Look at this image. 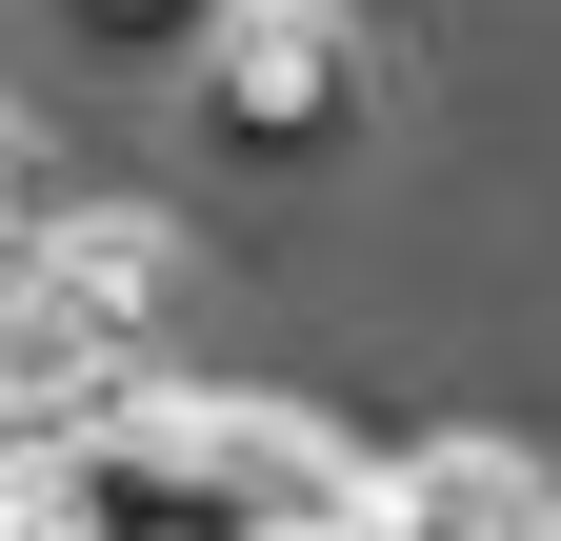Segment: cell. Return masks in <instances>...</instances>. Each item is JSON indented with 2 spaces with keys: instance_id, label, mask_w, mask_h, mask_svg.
Wrapping results in <instances>:
<instances>
[{
  "instance_id": "6da1fadb",
  "label": "cell",
  "mask_w": 561,
  "mask_h": 541,
  "mask_svg": "<svg viewBox=\"0 0 561 541\" xmlns=\"http://www.w3.org/2000/svg\"><path fill=\"white\" fill-rule=\"evenodd\" d=\"M401 101V41L362 21V0H221V21L181 41V141L241 161V181H321L362 161Z\"/></svg>"
},
{
  "instance_id": "7a4b0ae2",
  "label": "cell",
  "mask_w": 561,
  "mask_h": 541,
  "mask_svg": "<svg viewBox=\"0 0 561 541\" xmlns=\"http://www.w3.org/2000/svg\"><path fill=\"white\" fill-rule=\"evenodd\" d=\"M541 521H561V461L502 441V422H421V441H381V502H362V541H541Z\"/></svg>"
},
{
  "instance_id": "3957f363",
  "label": "cell",
  "mask_w": 561,
  "mask_h": 541,
  "mask_svg": "<svg viewBox=\"0 0 561 541\" xmlns=\"http://www.w3.org/2000/svg\"><path fill=\"white\" fill-rule=\"evenodd\" d=\"M60 200H101V181H81V161H60V141H41V120H21V101H0V261H21V241L60 221Z\"/></svg>"
},
{
  "instance_id": "277c9868",
  "label": "cell",
  "mask_w": 561,
  "mask_h": 541,
  "mask_svg": "<svg viewBox=\"0 0 561 541\" xmlns=\"http://www.w3.org/2000/svg\"><path fill=\"white\" fill-rule=\"evenodd\" d=\"M60 21H81V41H161V60H181L201 21H221V0H60Z\"/></svg>"
},
{
  "instance_id": "5b68a950",
  "label": "cell",
  "mask_w": 561,
  "mask_h": 541,
  "mask_svg": "<svg viewBox=\"0 0 561 541\" xmlns=\"http://www.w3.org/2000/svg\"><path fill=\"white\" fill-rule=\"evenodd\" d=\"M0 541H21V521H0Z\"/></svg>"
}]
</instances>
